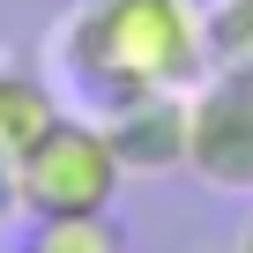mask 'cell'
Here are the masks:
<instances>
[{"mask_svg":"<svg viewBox=\"0 0 253 253\" xmlns=\"http://www.w3.org/2000/svg\"><path fill=\"white\" fill-rule=\"evenodd\" d=\"M60 60L97 112L134 97H186L209 75L201 0H75Z\"/></svg>","mask_w":253,"mask_h":253,"instance_id":"obj_1","label":"cell"},{"mask_svg":"<svg viewBox=\"0 0 253 253\" xmlns=\"http://www.w3.org/2000/svg\"><path fill=\"white\" fill-rule=\"evenodd\" d=\"M119 149L104 134V119H75L60 112L45 134L15 157V194H23V216H104L119 201Z\"/></svg>","mask_w":253,"mask_h":253,"instance_id":"obj_2","label":"cell"},{"mask_svg":"<svg viewBox=\"0 0 253 253\" xmlns=\"http://www.w3.org/2000/svg\"><path fill=\"white\" fill-rule=\"evenodd\" d=\"M186 171L209 194H253V89L201 75L186 89Z\"/></svg>","mask_w":253,"mask_h":253,"instance_id":"obj_3","label":"cell"},{"mask_svg":"<svg viewBox=\"0 0 253 253\" xmlns=\"http://www.w3.org/2000/svg\"><path fill=\"white\" fill-rule=\"evenodd\" d=\"M104 134L119 149V171L157 179L186 164V97H134V104H112L104 112Z\"/></svg>","mask_w":253,"mask_h":253,"instance_id":"obj_4","label":"cell"},{"mask_svg":"<svg viewBox=\"0 0 253 253\" xmlns=\"http://www.w3.org/2000/svg\"><path fill=\"white\" fill-rule=\"evenodd\" d=\"M52 119H60V97H52L45 75H30V67H0V157L15 164Z\"/></svg>","mask_w":253,"mask_h":253,"instance_id":"obj_5","label":"cell"},{"mask_svg":"<svg viewBox=\"0 0 253 253\" xmlns=\"http://www.w3.org/2000/svg\"><path fill=\"white\" fill-rule=\"evenodd\" d=\"M209 23V75L253 89V0H201Z\"/></svg>","mask_w":253,"mask_h":253,"instance_id":"obj_6","label":"cell"},{"mask_svg":"<svg viewBox=\"0 0 253 253\" xmlns=\"http://www.w3.org/2000/svg\"><path fill=\"white\" fill-rule=\"evenodd\" d=\"M23 253H126V223L104 209V216H38Z\"/></svg>","mask_w":253,"mask_h":253,"instance_id":"obj_7","label":"cell"},{"mask_svg":"<svg viewBox=\"0 0 253 253\" xmlns=\"http://www.w3.org/2000/svg\"><path fill=\"white\" fill-rule=\"evenodd\" d=\"M23 216V194H15V164L0 157V223H15Z\"/></svg>","mask_w":253,"mask_h":253,"instance_id":"obj_8","label":"cell"},{"mask_svg":"<svg viewBox=\"0 0 253 253\" xmlns=\"http://www.w3.org/2000/svg\"><path fill=\"white\" fill-rule=\"evenodd\" d=\"M231 253H253V223H246V231H238V246H231Z\"/></svg>","mask_w":253,"mask_h":253,"instance_id":"obj_9","label":"cell"}]
</instances>
